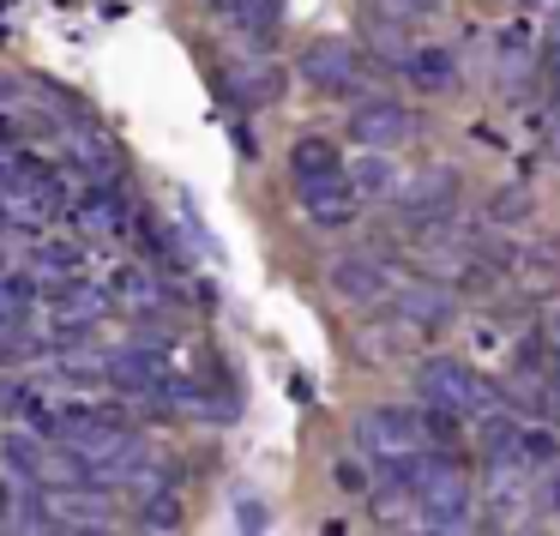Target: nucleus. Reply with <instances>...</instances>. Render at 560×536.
<instances>
[{
  "instance_id": "18",
  "label": "nucleus",
  "mask_w": 560,
  "mask_h": 536,
  "mask_svg": "<svg viewBox=\"0 0 560 536\" xmlns=\"http://www.w3.org/2000/svg\"><path fill=\"white\" fill-rule=\"evenodd\" d=\"M355 206H362V199H355L343 182L302 187V211H307V223H319V230H338V223H350V218H355Z\"/></svg>"
},
{
  "instance_id": "32",
  "label": "nucleus",
  "mask_w": 560,
  "mask_h": 536,
  "mask_svg": "<svg viewBox=\"0 0 560 536\" xmlns=\"http://www.w3.org/2000/svg\"><path fill=\"white\" fill-rule=\"evenodd\" d=\"M31 350H37V343L25 338V326H7V331H0V362H25Z\"/></svg>"
},
{
  "instance_id": "16",
  "label": "nucleus",
  "mask_w": 560,
  "mask_h": 536,
  "mask_svg": "<svg viewBox=\"0 0 560 536\" xmlns=\"http://www.w3.org/2000/svg\"><path fill=\"white\" fill-rule=\"evenodd\" d=\"M73 223H79L85 235H121L127 223H133V211H127V199L115 194V187H91V194L79 199Z\"/></svg>"
},
{
  "instance_id": "6",
  "label": "nucleus",
  "mask_w": 560,
  "mask_h": 536,
  "mask_svg": "<svg viewBox=\"0 0 560 536\" xmlns=\"http://www.w3.org/2000/svg\"><path fill=\"white\" fill-rule=\"evenodd\" d=\"M386 302H392V319H398V326H416V331H434V326H446V319L458 314V295H452L446 283H434V278H410V283L392 278Z\"/></svg>"
},
{
  "instance_id": "27",
  "label": "nucleus",
  "mask_w": 560,
  "mask_h": 536,
  "mask_svg": "<svg viewBox=\"0 0 560 536\" xmlns=\"http://www.w3.org/2000/svg\"><path fill=\"white\" fill-rule=\"evenodd\" d=\"M109 302H127V307H158V278H145V271H121V278L109 283Z\"/></svg>"
},
{
  "instance_id": "2",
  "label": "nucleus",
  "mask_w": 560,
  "mask_h": 536,
  "mask_svg": "<svg viewBox=\"0 0 560 536\" xmlns=\"http://www.w3.org/2000/svg\"><path fill=\"white\" fill-rule=\"evenodd\" d=\"M422 398L434 404V410L458 416V410H494V392H488L482 374H470V368L458 362V356H434V362L422 368Z\"/></svg>"
},
{
  "instance_id": "10",
  "label": "nucleus",
  "mask_w": 560,
  "mask_h": 536,
  "mask_svg": "<svg viewBox=\"0 0 560 536\" xmlns=\"http://www.w3.org/2000/svg\"><path fill=\"white\" fill-rule=\"evenodd\" d=\"M43 512H49L55 524H67L73 536H103V531H115V500L79 494V488H67V494H49V500H43Z\"/></svg>"
},
{
  "instance_id": "31",
  "label": "nucleus",
  "mask_w": 560,
  "mask_h": 536,
  "mask_svg": "<svg viewBox=\"0 0 560 536\" xmlns=\"http://www.w3.org/2000/svg\"><path fill=\"white\" fill-rule=\"evenodd\" d=\"M79 266H85V259H79V247H67V242H49V247L37 254V271H43V278H73Z\"/></svg>"
},
{
  "instance_id": "42",
  "label": "nucleus",
  "mask_w": 560,
  "mask_h": 536,
  "mask_svg": "<svg viewBox=\"0 0 560 536\" xmlns=\"http://www.w3.org/2000/svg\"><path fill=\"white\" fill-rule=\"evenodd\" d=\"M211 7H218V13H230V0H211Z\"/></svg>"
},
{
  "instance_id": "35",
  "label": "nucleus",
  "mask_w": 560,
  "mask_h": 536,
  "mask_svg": "<svg viewBox=\"0 0 560 536\" xmlns=\"http://www.w3.org/2000/svg\"><path fill=\"white\" fill-rule=\"evenodd\" d=\"M338 488L362 494V488H368V470H362V464H350V458H343V464H338Z\"/></svg>"
},
{
  "instance_id": "13",
  "label": "nucleus",
  "mask_w": 560,
  "mask_h": 536,
  "mask_svg": "<svg viewBox=\"0 0 560 536\" xmlns=\"http://www.w3.org/2000/svg\"><path fill=\"white\" fill-rule=\"evenodd\" d=\"M488 506H494V518L518 524L524 506H530V476H524V464H488Z\"/></svg>"
},
{
  "instance_id": "41",
  "label": "nucleus",
  "mask_w": 560,
  "mask_h": 536,
  "mask_svg": "<svg viewBox=\"0 0 560 536\" xmlns=\"http://www.w3.org/2000/svg\"><path fill=\"white\" fill-rule=\"evenodd\" d=\"M326 536H343V524H326Z\"/></svg>"
},
{
  "instance_id": "20",
  "label": "nucleus",
  "mask_w": 560,
  "mask_h": 536,
  "mask_svg": "<svg viewBox=\"0 0 560 536\" xmlns=\"http://www.w3.org/2000/svg\"><path fill=\"white\" fill-rule=\"evenodd\" d=\"M512 271H518L524 295H555L560 290V259L548 247H530V254H512Z\"/></svg>"
},
{
  "instance_id": "39",
  "label": "nucleus",
  "mask_w": 560,
  "mask_h": 536,
  "mask_svg": "<svg viewBox=\"0 0 560 536\" xmlns=\"http://www.w3.org/2000/svg\"><path fill=\"white\" fill-rule=\"evenodd\" d=\"M530 13H560V0H524Z\"/></svg>"
},
{
  "instance_id": "21",
  "label": "nucleus",
  "mask_w": 560,
  "mask_h": 536,
  "mask_svg": "<svg viewBox=\"0 0 560 536\" xmlns=\"http://www.w3.org/2000/svg\"><path fill=\"white\" fill-rule=\"evenodd\" d=\"M0 452H7V470H13L19 482L37 488V464H43V440H37V434H25V428H7Z\"/></svg>"
},
{
  "instance_id": "37",
  "label": "nucleus",
  "mask_w": 560,
  "mask_h": 536,
  "mask_svg": "<svg viewBox=\"0 0 560 536\" xmlns=\"http://www.w3.org/2000/svg\"><path fill=\"white\" fill-rule=\"evenodd\" d=\"M404 7H410V13L422 19V13H434V7H446V0H404Z\"/></svg>"
},
{
  "instance_id": "3",
  "label": "nucleus",
  "mask_w": 560,
  "mask_h": 536,
  "mask_svg": "<svg viewBox=\"0 0 560 536\" xmlns=\"http://www.w3.org/2000/svg\"><path fill=\"white\" fill-rule=\"evenodd\" d=\"M302 79L331 97H362L368 79H362V49H350L343 37H319L302 49Z\"/></svg>"
},
{
  "instance_id": "34",
  "label": "nucleus",
  "mask_w": 560,
  "mask_h": 536,
  "mask_svg": "<svg viewBox=\"0 0 560 536\" xmlns=\"http://www.w3.org/2000/svg\"><path fill=\"white\" fill-rule=\"evenodd\" d=\"M542 350H548V356H560V302H548V307H542Z\"/></svg>"
},
{
  "instance_id": "43",
  "label": "nucleus",
  "mask_w": 560,
  "mask_h": 536,
  "mask_svg": "<svg viewBox=\"0 0 560 536\" xmlns=\"http://www.w3.org/2000/svg\"><path fill=\"white\" fill-rule=\"evenodd\" d=\"M500 536H524V531H518V524H512V531H500Z\"/></svg>"
},
{
  "instance_id": "22",
  "label": "nucleus",
  "mask_w": 560,
  "mask_h": 536,
  "mask_svg": "<svg viewBox=\"0 0 560 536\" xmlns=\"http://www.w3.org/2000/svg\"><path fill=\"white\" fill-rule=\"evenodd\" d=\"M37 488H85V464H79V452H67V446H43Z\"/></svg>"
},
{
  "instance_id": "24",
  "label": "nucleus",
  "mask_w": 560,
  "mask_h": 536,
  "mask_svg": "<svg viewBox=\"0 0 560 536\" xmlns=\"http://www.w3.org/2000/svg\"><path fill=\"white\" fill-rule=\"evenodd\" d=\"M31 302H37V283L31 278H0V331L7 326H25V314H31Z\"/></svg>"
},
{
  "instance_id": "19",
  "label": "nucleus",
  "mask_w": 560,
  "mask_h": 536,
  "mask_svg": "<svg viewBox=\"0 0 560 536\" xmlns=\"http://www.w3.org/2000/svg\"><path fill=\"white\" fill-rule=\"evenodd\" d=\"M398 67L410 73L416 91H452L458 85V61H452V49H434V43H428V49H410Z\"/></svg>"
},
{
  "instance_id": "30",
  "label": "nucleus",
  "mask_w": 560,
  "mask_h": 536,
  "mask_svg": "<svg viewBox=\"0 0 560 536\" xmlns=\"http://www.w3.org/2000/svg\"><path fill=\"white\" fill-rule=\"evenodd\" d=\"M278 13H283V0H230L223 19H235L242 31H266V25H278Z\"/></svg>"
},
{
  "instance_id": "4",
  "label": "nucleus",
  "mask_w": 560,
  "mask_h": 536,
  "mask_svg": "<svg viewBox=\"0 0 560 536\" xmlns=\"http://www.w3.org/2000/svg\"><path fill=\"white\" fill-rule=\"evenodd\" d=\"M392 199H398V218L410 223V230H428V223L452 218V199H458V175H452L446 163H428V170L404 175V187H398Z\"/></svg>"
},
{
  "instance_id": "14",
  "label": "nucleus",
  "mask_w": 560,
  "mask_h": 536,
  "mask_svg": "<svg viewBox=\"0 0 560 536\" xmlns=\"http://www.w3.org/2000/svg\"><path fill=\"white\" fill-rule=\"evenodd\" d=\"M343 187H350L355 199H392L404 187V170L386 151H362V158H350V182Z\"/></svg>"
},
{
  "instance_id": "33",
  "label": "nucleus",
  "mask_w": 560,
  "mask_h": 536,
  "mask_svg": "<svg viewBox=\"0 0 560 536\" xmlns=\"http://www.w3.org/2000/svg\"><path fill=\"white\" fill-rule=\"evenodd\" d=\"M235 518H242V536H266V506H259V494H242Z\"/></svg>"
},
{
  "instance_id": "12",
  "label": "nucleus",
  "mask_w": 560,
  "mask_h": 536,
  "mask_svg": "<svg viewBox=\"0 0 560 536\" xmlns=\"http://www.w3.org/2000/svg\"><path fill=\"white\" fill-rule=\"evenodd\" d=\"M67 163H73V170H85L97 187H109L115 175H121L115 145H109L103 133H91V127H67Z\"/></svg>"
},
{
  "instance_id": "8",
  "label": "nucleus",
  "mask_w": 560,
  "mask_h": 536,
  "mask_svg": "<svg viewBox=\"0 0 560 536\" xmlns=\"http://www.w3.org/2000/svg\"><path fill=\"white\" fill-rule=\"evenodd\" d=\"M410 133H416V121H410V109H398V103H362V109L350 115V139L362 151H398V145H410Z\"/></svg>"
},
{
  "instance_id": "5",
  "label": "nucleus",
  "mask_w": 560,
  "mask_h": 536,
  "mask_svg": "<svg viewBox=\"0 0 560 536\" xmlns=\"http://www.w3.org/2000/svg\"><path fill=\"white\" fill-rule=\"evenodd\" d=\"M355 446L380 464H398L410 452H428V440H422V422L410 410H362L355 416Z\"/></svg>"
},
{
  "instance_id": "17",
  "label": "nucleus",
  "mask_w": 560,
  "mask_h": 536,
  "mask_svg": "<svg viewBox=\"0 0 560 536\" xmlns=\"http://www.w3.org/2000/svg\"><path fill=\"white\" fill-rule=\"evenodd\" d=\"M109 290H97V283H73V290L55 295V331H85L91 319L109 314Z\"/></svg>"
},
{
  "instance_id": "23",
  "label": "nucleus",
  "mask_w": 560,
  "mask_h": 536,
  "mask_svg": "<svg viewBox=\"0 0 560 536\" xmlns=\"http://www.w3.org/2000/svg\"><path fill=\"white\" fill-rule=\"evenodd\" d=\"M139 524H145V531H182V494H175V488H151L145 500H139Z\"/></svg>"
},
{
  "instance_id": "7",
  "label": "nucleus",
  "mask_w": 560,
  "mask_h": 536,
  "mask_svg": "<svg viewBox=\"0 0 560 536\" xmlns=\"http://www.w3.org/2000/svg\"><path fill=\"white\" fill-rule=\"evenodd\" d=\"M326 283H331V295H343L350 307H374V302H386L392 271L380 266L374 254H338L326 266Z\"/></svg>"
},
{
  "instance_id": "15",
  "label": "nucleus",
  "mask_w": 560,
  "mask_h": 536,
  "mask_svg": "<svg viewBox=\"0 0 560 536\" xmlns=\"http://www.w3.org/2000/svg\"><path fill=\"white\" fill-rule=\"evenodd\" d=\"M290 175L295 187H319V182H343V158L331 139H295L290 151Z\"/></svg>"
},
{
  "instance_id": "1",
  "label": "nucleus",
  "mask_w": 560,
  "mask_h": 536,
  "mask_svg": "<svg viewBox=\"0 0 560 536\" xmlns=\"http://www.w3.org/2000/svg\"><path fill=\"white\" fill-rule=\"evenodd\" d=\"M416 518L440 536H458L464 524H470V488H464V476L452 470L446 458H434V470L416 488Z\"/></svg>"
},
{
  "instance_id": "9",
  "label": "nucleus",
  "mask_w": 560,
  "mask_h": 536,
  "mask_svg": "<svg viewBox=\"0 0 560 536\" xmlns=\"http://www.w3.org/2000/svg\"><path fill=\"white\" fill-rule=\"evenodd\" d=\"M223 91L235 109H266L283 97V67L278 61H230L223 67Z\"/></svg>"
},
{
  "instance_id": "11",
  "label": "nucleus",
  "mask_w": 560,
  "mask_h": 536,
  "mask_svg": "<svg viewBox=\"0 0 560 536\" xmlns=\"http://www.w3.org/2000/svg\"><path fill=\"white\" fill-rule=\"evenodd\" d=\"M103 380L109 386H121V392H151L158 398V386H163V356L158 350H103Z\"/></svg>"
},
{
  "instance_id": "38",
  "label": "nucleus",
  "mask_w": 560,
  "mask_h": 536,
  "mask_svg": "<svg viewBox=\"0 0 560 536\" xmlns=\"http://www.w3.org/2000/svg\"><path fill=\"white\" fill-rule=\"evenodd\" d=\"M398 536H440V531H428V524H422V518H410V524H404V531H398Z\"/></svg>"
},
{
  "instance_id": "36",
  "label": "nucleus",
  "mask_w": 560,
  "mask_h": 536,
  "mask_svg": "<svg viewBox=\"0 0 560 536\" xmlns=\"http://www.w3.org/2000/svg\"><path fill=\"white\" fill-rule=\"evenodd\" d=\"M542 500H548V512L560 518V464H548V470H542Z\"/></svg>"
},
{
  "instance_id": "28",
  "label": "nucleus",
  "mask_w": 560,
  "mask_h": 536,
  "mask_svg": "<svg viewBox=\"0 0 560 536\" xmlns=\"http://www.w3.org/2000/svg\"><path fill=\"white\" fill-rule=\"evenodd\" d=\"M374 512H380V524H398V531H404V524L416 518V494H410V488H398V482H386L374 494Z\"/></svg>"
},
{
  "instance_id": "26",
  "label": "nucleus",
  "mask_w": 560,
  "mask_h": 536,
  "mask_svg": "<svg viewBox=\"0 0 560 536\" xmlns=\"http://www.w3.org/2000/svg\"><path fill=\"white\" fill-rule=\"evenodd\" d=\"M518 434H524V428H512V422H500V416H494V422L482 428V458L488 464H518Z\"/></svg>"
},
{
  "instance_id": "29",
  "label": "nucleus",
  "mask_w": 560,
  "mask_h": 536,
  "mask_svg": "<svg viewBox=\"0 0 560 536\" xmlns=\"http://www.w3.org/2000/svg\"><path fill=\"white\" fill-rule=\"evenodd\" d=\"M530 218V194L524 187H500L494 199H488V223H500V230H512V223Z\"/></svg>"
},
{
  "instance_id": "40",
  "label": "nucleus",
  "mask_w": 560,
  "mask_h": 536,
  "mask_svg": "<svg viewBox=\"0 0 560 536\" xmlns=\"http://www.w3.org/2000/svg\"><path fill=\"white\" fill-rule=\"evenodd\" d=\"M0 278H13V259H7V247H0Z\"/></svg>"
},
{
  "instance_id": "25",
  "label": "nucleus",
  "mask_w": 560,
  "mask_h": 536,
  "mask_svg": "<svg viewBox=\"0 0 560 536\" xmlns=\"http://www.w3.org/2000/svg\"><path fill=\"white\" fill-rule=\"evenodd\" d=\"M398 350H404L398 319H392V326H362L355 331V356H362V362H392Z\"/></svg>"
}]
</instances>
